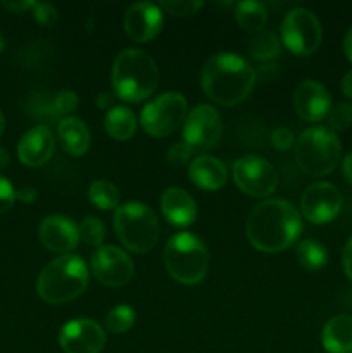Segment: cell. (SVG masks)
Returning <instances> with one entry per match:
<instances>
[{
	"label": "cell",
	"mask_w": 352,
	"mask_h": 353,
	"mask_svg": "<svg viewBox=\"0 0 352 353\" xmlns=\"http://www.w3.org/2000/svg\"><path fill=\"white\" fill-rule=\"evenodd\" d=\"M245 231L252 247L276 254L295 243L302 231V221L292 203L283 199H269L251 210Z\"/></svg>",
	"instance_id": "6da1fadb"
},
{
	"label": "cell",
	"mask_w": 352,
	"mask_h": 353,
	"mask_svg": "<svg viewBox=\"0 0 352 353\" xmlns=\"http://www.w3.org/2000/svg\"><path fill=\"white\" fill-rule=\"evenodd\" d=\"M200 85L213 102L237 105L251 95L255 85V71L240 55L221 52L204 64Z\"/></svg>",
	"instance_id": "7a4b0ae2"
},
{
	"label": "cell",
	"mask_w": 352,
	"mask_h": 353,
	"mask_svg": "<svg viewBox=\"0 0 352 353\" xmlns=\"http://www.w3.org/2000/svg\"><path fill=\"white\" fill-rule=\"evenodd\" d=\"M159 85L154 59L140 48H126L113 65V88L119 99L137 103L148 99Z\"/></svg>",
	"instance_id": "3957f363"
},
{
	"label": "cell",
	"mask_w": 352,
	"mask_h": 353,
	"mask_svg": "<svg viewBox=\"0 0 352 353\" xmlns=\"http://www.w3.org/2000/svg\"><path fill=\"white\" fill-rule=\"evenodd\" d=\"M88 285V268L79 255H61L43 268L37 293L43 302L61 305L78 299Z\"/></svg>",
	"instance_id": "277c9868"
},
{
	"label": "cell",
	"mask_w": 352,
	"mask_h": 353,
	"mask_svg": "<svg viewBox=\"0 0 352 353\" xmlns=\"http://www.w3.org/2000/svg\"><path fill=\"white\" fill-rule=\"evenodd\" d=\"M162 261L173 279L183 285H197L207 274L209 252L195 234L178 233L166 243Z\"/></svg>",
	"instance_id": "5b68a950"
},
{
	"label": "cell",
	"mask_w": 352,
	"mask_h": 353,
	"mask_svg": "<svg viewBox=\"0 0 352 353\" xmlns=\"http://www.w3.org/2000/svg\"><path fill=\"white\" fill-rule=\"evenodd\" d=\"M340 159V140L330 128H309L300 134L295 143L297 164L313 178H323L333 172Z\"/></svg>",
	"instance_id": "8992f818"
},
{
	"label": "cell",
	"mask_w": 352,
	"mask_h": 353,
	"mask_svg": "<svg viewBox=\"0 0 352 353\" xmlns=\"http://www.w3.org/2000/svg\"><path fill=\"white\" fill-rule=\"evenodd\" d=\"M117 240L135 254L152 250L159 240V221L154 210L141 202H126L114 214Z\"/></svg>",
	"instance_id": "52a82bcc"
},
{
	"label": "cell",
	"mask_w": 352,
	"mask_h": 353,
	"mask_svg": "<svg viewBox=\"0 0 352 353\" xmlns=\"http://www.w3.org/2000/svg\"><path fill=\"white\" fill-rule=\"evenodd\" d=\"M186 117V100L179 92H166L152 99L140 116L141 128L150 137L162 138L175 133Z\"/></svg>",
	"instance_id": "ba28073f"
},
{
	"label": "cell",
	"mask_w": 352,
	"mask_h": 353,
	"mask_svg": "<svg viewBox=\"0 0 352 353\" xmlns=\"http://www.w3.org/2000/svg\"><path fill=\"white\" fill-rule=\"evenodd\" d=\"M321 23L309 9L297 7L282 21V41L295 55H311L321 43Z\"/></svg>",
	"instance_id": "9c48e42d"
},
{
	"label": "cell",
	"mask_w": 352,
	"mask_h": 353,
	"mask_svg": "<svg viewBox=\"0 0 352 353\" xmlns=\"http://www.w3.org/2000/svg\"><path fill=\"white\" fill-rule=\"evenodd\" d=\"M223 133V121L213 105L199 103L185 117L183 138L193 152H204L213 148Z\"/></svg>",
	"instance_id": "30bf717a"
},
{
	"label": "cell",
	"mask_w": 352,
	"mask_h": 353,
	"mask_svg": "<svg viewBox=\"0 0 352 353\" xmlns=\"http://www.w3.org/2000/svg\"><path fill=\"white\" fill-rule=\"evenodd\" d=\"M233 179L238 188L251 196H268L278 186V174L266 159L244 155L233 164Z\"/></svg>",
	"instance_id": "8fae6325"
},
{
	"label": "cell",
	"mask_w": 352,
	"mask_h": 353,
	"mask_svg": "<svg viewBox=\"0 0 352 353\" xmlns=\"http://www.w3.org/2000/svg\"><path fill=\"white\" fill-rule=\"evenodd\" d=\"M342 193L331 183L317 181L307 186L300 199V210L313 224H326L333 221L342 210Z\"/></svg>",
	"instance_id": "7c38bea8"
},
{
	"label": "cell",
	"mask_w": 352,
	"mask_h": 353,
	"mask_svg": "<svg viewBox=\"0 0 352 353\" xmlns=\"http://www.w3.org/2000/svg\"><path fill=\"white\" fill-rule=\"evenodd\" d=\"M92 272L102 285L117 288L133 278L135 265L121 248L114 245H102L92 255Z\"/></svg>",
	"instance_id": "4fadbf2b"
},
{
	"label": "cell",
	"mask_w": 352,
	"mask_h": 353,
	"mask_svg": "<svg viewBox=\"0 0 352 353\" xmlns=\"http://www.w3.org/2000/svg\"><path fill=\"white\" fill-rule=\"evenodd\" d=\"M59 345L64 353H100L106 345V331L95 321H69L62 326Z\"/></svg>",
	"instance_id": "5bb4252c"
},
{
	"label": "cell",
	"mask_w": 352,
	"mask_h": 353,
	"mask_svg": "<svg viewBox=\"0 0 352 353\" xmlns=\"http://www.w3.org/2000/svg\"><path fill=\"white\" fill-rule=\"evenodd\" d=\"M162 14L161 7L150 2H137L131 3L124 12V31L128 37L135 41H150L157 37L162 30Z\"/></svg>",
	"instance_id": "9a60e30c"
},
{
	"label": "cell",
	"mask_w": 352,
	"mask_h": 353,
	"mask_svg": "<svg viewBox=\"0 0 352 353\" xmlns=\"http://www.w3.org/2000/svg\"><path fill=\"white\" fill-rule=\"evenodd\" d=\"M38 236L47 250L68 255V252L75 250L78 245L79 231L69 217L48 216L41 221L38 228Z\"/></svg>",
	"instance_id": "2e32d148"
},
{
	"label": "cell",
	"mask_w": 352,
	"mask_h": 353,
	"mask_svg": "<svg viewBox=\"0 0 352 353\" xmlns=\"http://www.w3.org/2000/svg\"><path fill=\"white\" fill-rule=\"evenodd\" d=\"M293 105L304 121L316 123L324 119L331 109V99L324 85L314 79L300 83L293 93Z\"/></svg>",
	"instance_id": "e0dca14e"
},
{
	"label": "cell",
	"mask_w": 352,
	"mask_h": 353,
	"mask_svg": "<svg viewBox=\"0 0 352 353\" xmlns=\"http://www.w3.org/2000/svg\"><path fill=\"white\" fill-rule=\"evenodd\" d=\"M55 148L54 133L48 126H35L17 143V157L28 168H38L50 161Z\"/></svg>",
	"instance_id": "ac0fdd59"
},
{
	"label": "cell",
	"mask_w": 352,
	"mask_h": 353,
	"mask_svg": "<svg viewBox=\"0 0 352 353\" xmlns=\"http://www.w3.org/2000/svg\"><path fill=\"white\" fill-rule=\"evenodd\" d=\"M161 210L169 224L179 228L190 226L197 217L195 200L192 199L190 193H186L183 188H176V186L166 188L162 192Z\"/></svg>",
	"instance_id": "d6986e66"
},
{
	"label": "cell",
	"mask_w": 352,
	"mask_h": 353,
	"mask_svg": "<svg viewBox=\"0 0 352 353\" xmlns=\"http://www.w3.org/2000/svg\"><path fill=\"white\" fill-rule=\"evenodd\" d=\"M188 176L202 190H219L228 181V169L223 161L213 155H199L188 165Z\"/></svg>",
	"instance_id": "ffe728a7"
},
{
	"label": "cell",
	"mask_w": 352,
	"mask_h": 353,
	"mask_svg": "<svg viewBox=\"0 0 352 353\" xmlns=\"http://www.w3.org/2000/svg\"><path fill=\"white\" fill-rule=\"evenodd\" d=\"M62 148L72 157H81L88 152L92 137L85 121L79 117H62L57 128Z\"/></svg>",
	"instance_id": "44dd1931"
},
{
	"label": "cell",
	"mask_w": 352,
	"mask_h": 353,
	"mask_svg": "<svg viewBox=\"0 0 352 353\" xmlns=\"http://www.w3.org/2000/svg\"><path fill=\"white\" fill-rule=\"evenodd\" d=\"M321 341L328 353H352V317L345 314L331 317L324 324Z\"/></svg>",
	"instance_id": "7402d4cb"
},
{
	"label": "cell",
	"mask_w": 352,
	"mask_h": 353,
	"mask_svg": "<svg viewBox=\"0 0 352 353\" xmlns=\"http://www.w3.org/2000/svg\"><path fill=\"white\" fill-rule=\"evenodd\" d=\"M107 134L117 141H126L137 131V116L130 107L116 105L107 110L106 119H104Z\"/></svg>",
	"instance_id": "603a6c76"
},
{
	"label": "cell",
	"mask_w": 352,
	"mask_h": 353,
	"mask_svg": "<svg viewBox=\"0 0 352 353\" xmlns=\"http://www.w3.org/2000/svg\"><path fill=\"white\" fill-rule=\"evenodd\" d=\"M235 17L245 31L261 33L268 23V9L262 2H240L235 9Z\"/></svg>",
	"instance_id": "cb8c5ba5"
},
{
	"label": "cell",
	"mask_w": 352,
	"mask_h": 353,
	"mask_svg": "<svg viewBox=\"0 0 352 353\" xmlns=\"http://www.w3.org/2000/svg\"><path fill=\"white\" fill-rule=\"evenodd\" d=\"M297 261L302 268L309 271H317L324 268L328 262V252L324 245H321L316 240H302L295 248Z\"/></svg>",
	"instance_id": "d4e9b609"
},
{
	"label": "cell",
	"mask_w": 352,
	"mask_h": 353,
	"mask_svg": "<svg viewBox=\"0 0 352 353\" xmlns=\"http://www.w3.org/2000/svg\"><path fill=\"white\" fill-rule=\"evenodd\" d=\"M88 199L100 210H110L119 203V190L114 183L107 181V179H99L90 185Z\"/></svg>",
	"instance_id": "484cf974"
},
{
	"label": "cell",
	"mask_w": 352,
	"mask_h": 353,
	"mask_svg": "<svg viewBox=\"0 0 352 353\" xmlns=\"http://www.w3.org/2000/svg\"><path fill=\"white\" fill-rule=\"evenodd\" d=\"M248 54L259 62L273 61L280 55V40L273 31H261L248 45Z\"/></svg>",
	"instance_id": "4316f807"
},
{
	"label": "cell",
	"mask_w": 352,
	"mask_h": 353,
	"mask_svg": "<svg viewBox=\"0 0 352 353\" xmlns=\"http://www.w3.org/2000/svg\"><path fill=\"white\" fill-rule=\"evenodd\" d=\"M135 319H137V314L130 305H117L107 312L106 327L113 334L126 333L135 324Z\"/></svg>",
	"instance_id": "83f0119b"
},
{
	"label": "cell",
	"mask_w": 352,
	"mask_h": 353,
	"mask_svg": "<svg viewBox=\"0 0 352 353\" xmlns=\"http://www.w3.org/2000/svg\"><path fill=\"white\" fill-rule=\"evenodd\" d=\"M79 238L85 241L86 245H93V247H102V241L106 238V228H104L102 221L99 217L88 216L81 221L78 228Z\"/></svg>",
	"instance_id": "f1b7e54d"
},
{
	"label": "cell",
	"mask_w": 352,
	"mask_h": 353,
	"mask_svg": "<svg viewBox=\"0 0 352 353\" xmlns=\"http://www.w3.org/2000/svg\"><path fill=\"white\" fill-rule=\"evenodd\" d=\"M328 126L333 131H344L352 126V103L342 102L331 107L328 112Z\"/></svg>",
	"instance_id": "f546056e"
},
{
	"label": "cell",
	"mask_w": 352,
	"mask_h": 353,
	"mask_svg": "<svg viewBox=\"0 0 352 353\" xmlns=\"http://www.w3.org/2000/svg\"><path fill=\"white\" fill-rule=\"evenodd\" d=\"M78 95H76L72 90H62L55 95L54 102H52V107H54V114L57 116H68L72 110L78 107Z\"/></svg>",
	"instance_id": "4dcf8cb0"
},
{
	"label": "cell",
	"mask_w": 352,
	"mask_h": 353,
	"mask_svg": "<svg viewBox=\"0 0 352 353\" xmlns=\"http://www.w3.org/2000/svg\"><path fill=\"white\" fill-rule=\"evenodd\" d=\"M204 2H193V0H171V2H161V9L173 16H192L195 14Z\"/></svg>",
	"instance_id": "1f68e13d"
},
{
	"label": "cell",
	"mask_w": 352,
	"mask_h": 353,
	"mask_svg": "<svg viewBox=\"0 0 352 353\" xmlns=\"http://www.w3.org/2000/svg\"><path fill=\"white\" fill-rule=\"evenodd\" d=\"M193 154H195V152H193L185 141L175 143L171 145L168 150V162L173 168H182V165H186L190 161H193Z\"/></svg>",
	"instance_id": "d6a6232c"
},
{
	"label": "cell",
	"mask_w": 352,
	"mask_h": 353,
	"mask_svg": "<svg viewBox=\"0 0 352 353\" xmlns=\"http://www.w3.org/2000/svg\"><path fill=\"white\" fill-rule=\"evenodd\" d=\"M33 17L37 23L43 24V26H52V24L57 23L59 12H57V9H55V6H52V3L35 2Z\"/></svg>",
	"instance_id": "836d02e7"
},
{
	"label": "cell",
	"mask_w": 352,
	"mask_h": 353,
	"mask_svg": "<svg viewBox=\"0 0 352 353\" xmlns=\"http://www.w3.org/2000/svg\"><path fill=\"white\" fill-rule=\"evenodd\" d=\"M14 200H16V190L3 176H0V214L7 212L14 205Z\"/></svg>",
	"instance_id": "e575fe53"
},
{
	"label": "cell",
	"mask_w": 352,
	"mask_h": 353,
	"mask_svg": "<svg viewBox=\"0 0 352 353\" xmlns=\"http://www.w3.org/2000/svg\"><path fill=\"white\" fill-rule=\"evenodd\" d=\"M293 140H295V138H293V133L290 130H286V128H278V130L273 131L271 134V145L280 152L289 150L293 145Z\"/></svg>",
	"instance_id": "d590c367"
},
{
	"label": "cell",
	"mask_w": 352,
	"mask_h": 353,
	"mask_svg": "<svg viewBox=\"0 0 352 353\" xmlns=\"http://www.w3.org/2000/svg\"><path fill=\"white\" fill-rule=\"evenodd\" d=\"M2 6H3V9L10 10V12L23 14V12H26L28 9H33L35 2H31V0H19V2H3Z\"/></svg>",
	"instance_id": "8d00e7d4"
},
{
	"label": "cell",
	"mask_w": 352,
	"mask_h": 353,
	"mask_svg": "<svg viewBox=\"0 0 352 353\" xmlns=\"http://www.w3.org/2000/svg\"><path fill=\"white\" fill-rule=\"evenodd\" d=\"M342 264H344V271L347 278L352 281V238L345 243L344 254H342Z\"/></svg>",
	"instance_id": "74e56055"
},
{
	"label": "cell",
	"mask_w": 352,
	"mask_h": 353,
	"mask_svg": "<svg viewBox=\"0 0 352 353\" xmlns=\"http://www.w3.org/2000/svg\"><path fill=\"white\" fill-rule=\"evenodd\" d=\"M37 196H38V192L33 188V186H24V188L17 190L16 192V199L21 200V202H24V203L35 202V200H37Z\"/></svg>",
	"instance_id": "f35d334b"
},
{
	"label": "cell",
	"mask_w": 352,
	"mask_h": 353,
	"mask_svg": "<svg viewBox=\"0 0 352 353\" xmlns=\"http://www.w3.org/2000/svg\"><path fill=\"white\" fill-rule=\"evenodd\" d=\"M114 102V93L113 92H100L97 97V105L100 109H109Z\"/></svg>",
	"instance_id": "ab89813d"
},
{
	"label": "cell",
	"mask_w": 352,
	"mask_h": 353,
	"mask_svg": "<svg viewBox=\"0 0 352 353\" xmlns=\"http://www.w3.org/2000/svg\"><path fill=\"white\" fill-rule=\"evenodd\" d=\"M340 88H342V93H344L347 99H352V69L349 72H345V76L342 78Z\"/></svg>",
	"instance_id": "60d3db41"
},
{
	"label": "cell",
	"mask_w": 352,
	"mask_h": 353,
	"mask_svg": "<svg viewBox=\"0 0 352 353\" xmlns=\"http://www.w3.org/2000/svg\"><path fill=\"white\" fill-rule=\"evenodd\" d=\"M342 172H344V178L347 179L349 185H352V152L345 155L344 162H342Z\"/></svg>",
	"instance_id": "b9f144b4"
},
{
	"label": "cell",
	"mask_w": 352,
	"mask_h": 353,
	"mask_svg": "<svg viewBox=\"0 0 352 353\" xmlns=\"http://www.w3.org/2000/svg\"><path fill=\"white\" fill-rule=\"evenodd\" d=\"M344 52L347 55L349 61L352 62V26L349 28L347 34H345V40H344Z\"/></svg>",
	"instance_id": "7bdbcfd3"
},
{
	"label": "cell",
	"mask_w": 352,
	"mask_h": 353,
	"mask_svg": "<svg viewBox=\"0 0 352 353\" xmlns=\"http://www.w3.org/2000/svg\"><path fill=\"white\" fill-rule=\"evenodd\" d=\"M9 161H10V157H9V154L6 152V148H0V169L6 168V165L9 164Z\"/></svg>",
	"instance_id": "ee69618b"
},
{
	"label": "cell",
	"mask_w": 352,
	"mask_h": 353,
	"mask_svg": "<svg viewBox=\"0 0 352 353\" xmlns=\"http://www.w3.org/2000/svg\"><path fill=\"white\" fill-rule=\"evenodd\" d=\"M3 130H6V119H3V114L0 112V137H2Z\"/></svg>",
	"instance_id": "f6af8a7d"
},
{
	"label": "cell",
	"mask_w": 352,
	"mask_h": 353,
	"mask_svg": "<svg viewBox=\"0 0 352 353\" xmlns=\"http://www.w3.org/2000/svg\"><path fill=\"white\" fill-rule=\"evenodd\" d=\"M3 48H6V38H3L2 34H0V52H2Z\"/></svg>",
	"instance_id": "bcb514c9"
}]
</instances>
